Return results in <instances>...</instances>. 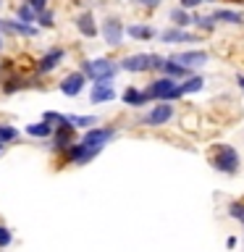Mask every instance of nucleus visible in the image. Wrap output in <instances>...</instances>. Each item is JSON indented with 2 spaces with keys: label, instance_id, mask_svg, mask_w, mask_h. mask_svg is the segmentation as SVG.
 Masks as SVG:
<instances>
[{
  "label": "nucleus",
  "instance_id": "nucleus-13",
  "mask_svg": "<svg viewBox=\"0 0 244 252\" xmlns=\"http://www.w3.org/2000/svg\"><path fill=\"white\" fill-rule=\"evenodd\" d=\"M0 29L5 34H21V37H37L34 24H24V21H0Z\"/></svg>",
  "mask_w": 244,
  "mask_h": 252
},
{
  "label": "nucleus",
  "instance_id": "nucleus-22",
  "mask_svg": "<svg viewBox=\"0 0 244 252\" xmlns=\"http://www.w3.org/2000/svg\"><path fill=\"white\" fill-rule=\"evenodd\" d=\"M202 84H205V79H202V76H189L184 84H179V90H181V94H189V92H200V90H202Z\"/></svg>",
  "mask_w": 244,
  "mask_h": 252
},
{
  "label": "nucleus",
  "instance_id": "nucleus-37",
  "mask_svg": "<svg viewBox=\"0 0 244 252\" xmlns=\"http://www.w3.org/2000/svg\"><path fill=\"white\" fill-rule=\"evenodd\" d=\"M3 63H5V61H0V68H3Z\"/></svg>",
  "mask_w": 244,
  "mask_h": 252
},
{
  "label": "nucleus",
  "instance_id": "nucleus-9",
  "mask_svg": "<svg viewBox=\"0 0 244 252\" xmlns=\"http://www.w3.org/2000/svg\"><path fill=\"white\" fill-rule=\"evenodd\" d=\"M84 84H87V76L82 74V71H74V74L63 76V82H61V92L66 94V97H76V94L84 90Z\"/></svg>",
  "mask_w": 244,
  "mask_h": 252
},
{
  "label": "nucleus",
  "instance_id": "nucleus-34",
  "mask_svg": "<svg viewBox=\"0 0 244 252\" xmlns=\"http://www.w3.org/2000/svg\"><path fill=\"white\" fill-rule=\"evenodd\" d=\"M139 3H145V5H157L160 0H139Z\"/></svg>",
  "mask_w": 244,
  "mask_h": 252
},
{
  "label": "nucleus",
  "instance_id": "nucleus-26",
  "mask_svg": "<svg viewBox=\"0 0 244 252\" xmlns=\"http://www.w3.org/2000/svg\"><path fill=\"white\" fill-rule=\"evenodd\" d=\"M55 13L53 11H47V8H42V11H37V24H39V27H42V29H53L55 27Z\"/></svg>",
  "mask_w": 244,
  "mask_h": 252
},
{
  "label": "nucleus",
  "instance_id": "nucleus-5",
  "mask_svg": "<svg viewBox=\"0 0 244 252\" xmlns=\"http://www.w3.org/2000/svg\"><path fill=\"white\" fill-rule=\"evenodd\" d=\"M171 118H173V105H168V100H163L160 105H155L145 118H142V124L145 126H163V124H168Z\"/></svg>",
  "mask_w": 244,
  "mask_h": 252
},
{
  "label": "nucleus",
  "instance_id": "nucleus-4",
  "mask_svg": "<svg viewBox=\"0 0 244 252\" xmlns=\"http://www.w3.org/2000/svg\"><path fill=\"white\" fill-rule=\"evenodd\" d=\"M102 39L110 45V47H118L123 42V24L116 19V16H110V19L102 21Z\"/></svg>",
  "mask_w": 244,
  "mask_h": 252
},
{
  "label": "nucleus",
  "instance_id": "nucleus-20",
  "mask_svg": "<svg viewBox=\"0 0 244 252\" xmlns=\"http://www.w3.org/2000/svg\"><path fill=\"white\" fill-rule=\"evenodd\" d=\"M160 71H163L165 76H173V79H179V76H186V74H189V68H186V66H181V63H176L173 58H171V61H165V58H163Z\"/></svg>",
  "mask_w": 244,
  "mask_h": 252
},
{
  "label": "nucleus",
  "instance_id": "nucleus-3",
  "mask_svg": "<svg viewBox=\"0 0 244 252\" xmlns=\"http://www.w3.org/2000/svg\"><path fill=\"white\" fill-rule=\"evenodd\" d=\"M213 165H215L220 173H236V168H239V155H236L234 147L218 145L215 153H213Z\"/></svg>",
  "mask_w": 244,
  "mask_h": 252
},
{
  "label": "nucleus",
  "instance_id": "nucleus-27",
  "mask_svg": "<svg viewBox=\"0 0 244 252\" xmlns=\"http://www.w3.org/2000/svg\"><path fill=\"white\" fill-rule=\"evenodd\" d=\"M16 137H19V129H16V126L0 124V145H5V142H13Z\"/></svg>",
  "mask_w": 244,
  "mask_h": 252
},
{
  "label": "nucleus",
  "instance_id": "nucleus-6",
  "mask_svg": "<svg viewBox=\"0 0 244 252\" xmlns=\"http://www.w3.org/2000/svg\"><path fill=\"white\" fill-rule=\"evenodd\" d=\"M116 137V129H110V126H90V129H84V137H82V142L84 145H108L110 139Z\"/></svg>",
  "mask_w": 244,
  "mask_h": 252
},
{
  "label": "nucleus",
  "instance_id": "nucleus-25",
  "mask_svg": "<svg viewBox=\"0 0 244 252\" xmlns=\"http://www.w3.org/2000/svg\"><path fill=\"white\" fill-rule=\"evenodd\" d=\"M16 16H19V21H24V24H34V21H37V11H34V8H31L29 3L19 5V11H16Z\"/></svg>",
  "mask_w": 244,
  "mask_h": 252
},
{
  "label": "nucleus",
  "instance_id": "nucleus-16",
  "mask_svg": "<svg viewBox=\"0 0 244 252\" xmlns=\"http://www.w3.org/2000/svg\"><path fill=\"white\" fill-rule=\"evenodd\" d=\"M121 100H123V105L139 108V105H145V102L150 100V94H147V92H142V90H137V87H129V90L121 94Z\"/></svg>",
  "mask_w": 244,
  "mask_h": 252
},
{
  "label": "nucleus",
  "instance_id": "nucleus-7",
  "mask_svg": "<svg viewBox=\"0 0 244 252\" xmlns=\"http://www.w3.org/2000/svg\"><path fill=\"white\" fill-rule=\"evenodd\" d=\"M118 68L131 71V74H142V71H150V68H152V55H150V53L129 55V58H123V61H121V66H118Z\"/></svg>",
  "mask_w": 244,
  "mask_h": 252
},
{
  "label": "nucleus",
  "instance_id": "nucleus-1",
  "mask_svg": "<svg viewBox=\"0 0 244 252\" xmlns=\"http://www.w3.org/2000/svg\"><path fill=\"white\" fill-rule=\"evenodd\" d=\"M82 74L92 82H113L118 74V66L108 58H92L82 63Z\"/></svg>",
  "mask_w": 244,
  "mask_h": 252
},
{
  "label": "nucleus",
  "instance_id": "nucleus-17",
  "mask_svg": "<svg viewBox=\"0 0 244 252\" xmlns=\"http://www.w3.org/2000/svg\"><path fill=\"white\" fill-rule=\"evenodd\" d=\"M24 87H29V82H27L24 76H19V74H8V76L3 79V92H5V94H13V92L24 90Z\"/></svg>",
  "mask_w": 244,
  "mask_h": 252
},
{
  "label": "nucleus",
  "instance_id": "nucleus-2",
  "mask_svg": "<svg viewBox=\"0 0 244 252\" xmlns=\"http://www.w3.org/2000/svg\"><path fill=\"white\" fill-rule=\"evenodd\" d=\"M147 94L152 100H176V97H181V90H179V84H176V79L173 76H163V79H155L152 84H150V90H147Z\"/></svg>",
  "mask_w": 244,
  "mask_h": 252
},
{
  "label": "nucleus",
  "instance_id": "nucleus-24",
  "mask_svg": "<svg viewBox=\"0 0 244 252\" xmlns=\"http://www.w3.org/2000/svg\"><path fill=\"white\" fill-rule=\"evenodd\" d=\"M213 19H215V21H226V24H242V13H236V11H226V8H220V11L213 13Z\"/></svg>",
  "mask_w": 244,
  "mask_h": 252
},
{
  "label": "nucleus",
  "instance_id": "nucleus-33",
  "mask_svg": "<svg viewBox=\"0 0 244 252\" xmlns=\"http://www.w3.org/2000/svg\"><path fill=\"white\" fill-rule=\"evenodd\" d=\"M200 3H202V0H181V8H186V11H189V8H197Z\"/></svg>",
  "mask_w": 244,
  "mask_h": 252
},
{
  "label": "nucleus",
  "instance_id": "nucleus-8",
  "mask_svg": "<svg viewBox=\"0 0 244 252\" xmlns=\"http://www.w3.org/2000/svg\"><path fill=\"white\" fill-rule=\"evenodd\" d=\"M66 58V50L63 47H53V50H47L42 58H39L34 63V68H37V74H47V71H53V68H58V63Z\"/></svg>",
  "mask_w": 244,
  "mask_h": 252
},
{
  "label": "nucleus",
  "instance_id": "nucleus-28",
  "mask_svg": "<svg viewBox=\"0 0 244 252\" xmlns=\"http://www.w3.org/2000/svg\"><path fill=\"white\" fill-rule=\"evenodd\" d=\"M42 121H47V124L53 126V129H55V126H63V124H68V121H66V116H63V113H58V110H47V113L42 116Z\"/></svg>",
  "mask_w": 244,
  "mask_h": 252
},
{
  "label": "nucleus",
  "instance_id": "nucleus-10",
  "mask_svg": "<svg viewBox=\"0 0 244 252\" xmlns=\"http://www.w3.org/2000/svg\"><path fill=\"white\" fill-rule=\"evenodd\" d=\"M71 139H74V126H71V124L55 126L53 134H50V145H53V150H58V153L71 145Z\"/></svg>",
  "mask_w": 244,
  "mask_h": 252
},
{
  "label": "nucleus",
  "instance_id": "nucleus-12",
  "mask_svg": "<svg viewBox=\"0 0 244 252\" xmlns=\"http://www.w3.org/2000/svg\"><path fill=\"white\" fill-rule=\"evenodd\" d=\"M76 29H79V34L87 37V39L97 37V24H94V13H92V11L79 13V16H76Z\"/></svg>",
  "mask_w": 244,
  "mask_h": 252
},
{
  "label": "nucleus",
  "instance_id": "nucleus-31",
  "mask_svg": "<svg viewBox=\"0 0 244 252\" xmlns=\"http://www.w3.org/2000/svg\"><path fill=\"white\" fill-rule=\"evenodd\" d=\"M228 213H231L234 218H239L242 223H244V205H239V202H234L231 208H228Z\"/></svg>",
  "mask_w": 244,
  "mask_h": 252
},
{
  "label": "nucleus",
  "instance_id": "nucleus-36",
  "mask_svg": "<svg viewBox=\"0 0 244 252\" xmlns=\"http://www.w3.org/2000/svg\"><path fill=\"white\" fill-rule=\"evenodd\" d=\"M0 50H3V39H0Z\"/></svg>",
  "mask_w": 244,
  "mask_h": 252
},
{
  "label": "nucleus",
  "instance_id": "nucleus-15",
  "mask_svg": "<svg viewBox=\"0 0 244 252\" xmlns=\"http://www.w3.org/2000/svg\"><path fill=\"white\" fill-rule=\"evenodd\" d=\"M160 39L165 45H176V42H197V37L194 34H189V32L184 27H176V29H165Z\"/></svg>",
  "mask_w": 244,
  "mask_h": 252
},
{
  "label": "nucleus",
  "instance_id": "nucleus-30",
  "mask_svg": "<svg viewBox=\"0 0 244 252\" xmlns=\"http://www.w3.org/2000/svg\"><path fill=\"white\" fill-rule=\"evenodd\" d=\"M11 242H13V234H11V228L0 226V247H8Z\"/></svg>",
  "mask_w": 244,
  "mask_h": 252
},
{
  "label": "nucleus",
  "instance_id": "nucleus-11",
  "mask_svg": "<svg viewBox=\"0 0 244 252\" xmlns=\"http://www.w3.org/2000/svg\"><path fill=\"white\" fill-rule=\"evenodd\" d=\"M116 97V90L110 82H94L92 84V92H90V102L92 105H100V102H110Z\"/></svg>",
  "mask_w": 244,
  "mask_h": 252
},
{
  "label": "nucleus",
  "instance_id": "nucleus-35",
  "mask_svg": "<svg viewBox=\"0 0 244 252\" xmlns=\"http://www.w3.org/2000/svg\"><path fill=\"white\" fill-rule=\"evenodd\" d=\"M239 87H242V90H244V76H239Z\"/></svg>",
  "mask_w": 244,
  "mask_h": 252
},
{
  "label": "nucleus",
  "instance_id": "nucleus-29",
  "mask_svg": "<svg viewBox=\"0 0 244 252\" xmlns=\"http://www.w3.org/2000/svg\"><path fill=\"white\" fill-rule=\"evenodd\" d=\"M192 24H197L200 29H213L215 27V19L213 16H197V19H192Z\"/></svg>",
  "mask_w": 244,
  "mask_h": 252
},
{
  "label": "nucleus",
  "instance_id": "nucleus-23",
  "mask_svg": "<svg viewBox=\"0 0 244 252\" xmlns=\"http://www.w3.org/2000/svg\"><path fill=\"white\" fill-rule=\"evenodd\" d=\"M171 21L176 24V27H189V24H192V16H189L186 8H173V11H171Z\"/></svg>",
  "mask_w": 244,
  "mask_h": 252
},
{
  "label": "nucleus",
  "instance_id": "nucleus-19",
  "mask_svg": "<svg viewBox=\"0 0 244 252\" xmlns=\"http://www.w3.org/2000/svg\"><path fill=\"white\" fill-rule=\"evenodd\" d=\"M123 34H129L131 39H152L155 29L152 27H142V24H131V27L123 29Z\"/></svg>",
  "mask_w": 244,
  "mask_h": 252
},
{
  "label": "nucleus",
  "instance_id": "nucleus-14",
  "mask_svg": "<svg viewBox=\"0 0 244 252\" xmlns=\"http://www.w3.org/2000/svg\"><path fill=\"white\" fill-rule=\"evenodd\" d=\"M173 61L181 63V66L192 68V66H202V63H208V53L205 50H186V53H176L173 55Z\"/></svg>",
  "mask_w": 244,
  "mask_h": 252
},
{
  "label": "nucleus",
  "instance_id": "nucleus-21",
  "mask_svg": "<svg viewBox=\"0 0 244 252\" xmlns=\"http://www.w3.org/2000/svg\"><path fill=\"white\" fill-rule=\"evenodd\" d=\"M66 121L74 126V129H90V126L97 124V116H76V113H68Z\"/></svg>",
  "mask_w": 244,
  "mask_h": 252
},
{
  "label": "nucleus",
  "instance_id": "nucleus-18",
  "mask_svg": "<svg viewBox=\"0 0 244 252\" xmlns=\"http://www.w3.org/2000/svg\"><path fill=\"white\" fill-rule=\"evenodd\" d=\"M27 134H29V137H34V139H50L53 126L47 124V121H37V124H29L27 126Z\"/></svg>",
  "mask_w": 244,
  "mask_h": 252
},
{
  "label": "nucleus",
  "instance_id": "nucleus-38",
  "mask_svg": "<svg viewBox=\"0 0 244 252\" xmlns=\"http://www.w3.org/2000/svg\"><path fill=\"white\" fill-rule=\"evenodd\" d=\"M0 153H3V145H0Z\"/></svg>",
  "mask_w": 244,
  "mask_h": 252
},
{
  "label": "nucleus",
  "instance_id": "nucleus-32",
  "mask_svg": "<svg viewBox=\"0 0 244 252\" xmlns=\"http://www.w3.org/2000/svg\"><path fill=\"white\" fill-rule=\"evenodd\" d=\"M27 3L34 8V11H42V8H47V0H27Z\"/></svg>",
  "mask_w": 244,
  "mask_h": 252
}]
</instances>
